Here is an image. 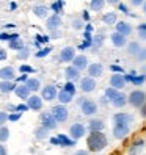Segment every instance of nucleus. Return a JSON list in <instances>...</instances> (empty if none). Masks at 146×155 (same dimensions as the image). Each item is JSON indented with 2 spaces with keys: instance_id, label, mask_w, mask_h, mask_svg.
<instances>
[{
  "instance_id": "1",
  "label": "nucleus",
  "mask_w": 146,
  "mask_h": 155,
  "mask_svg": "<svg viewBox=\"0 0 146 155\" xmlns=\"http://www.w3.org/2000/svg\"><path fill=\"white\" fill-rule=\"evenodd\" d=\"M107 136L102 132H90V135L87 136V144H88V149L94 153L102 152L107 147Z\"/></svg>"
},
{
  "instance_id": "2",
  "label": "nucleus",
  "mask_w": 146,
  "mask_h": 155,
  "mask_svg": "<svg viewBox=\"0 0 146 155\" xmlns=\"http://www.w3.org/2000/svg\"><path fill=\"white\" fill-rule=\"evenodd\" d=\"M49 141H50V144L58 146V147H74L76 146V141L65 133H58L55 136H50Z\"/></svg>"
},
{
  "instance_id": "3",
  "label": "nucleus",
  "mask_w": 146,
  "mask_h": 155,
  "mask_svg": "<svg viewBox=\"0 0 146 155\" xmlns=\"http://www.w3.org/2000/svg\"><path fill=\"white\" fill-rule=\"evenodd\" d=\"M146 102V93L141 89H134L132 93L127 96V104L134 108H140Z\"/></svg>"
},
{
  "instance_id": "4",
  "label": "nucleus",
  "mask_w": 146,
  "mask_h": 155,
  "mask_svg": "<svg viewBox=\"0 0 146 155\" xmlns=\"http://www.w3.org/2000/svg\"><path fill=\"white\" fill-rule=\"evenodd\" d=\"M50 114L53 116V119L57 121V124L60 122H66L68 121V116H69V111H68V108L65 105H53L50 108Z\"/></svg>"
},
{
  "instance_id": "5",
  "label": "nucleus",
  "mask_w": 146,
  "mask_h": 155,
  "mask_svg": "<svg viewBox=\"0 0 146 155\" xmlns=\"http://www.w3.org/2000/svg\"><path fill=\"white\" fill-rule=\"evenodd\" d=\"M39 124H41V127H44L46 130H55L57 129V121L53 119V116L50 114V111H44V113H41V116H39Z\"/></svg>"
},
{
  "instance_id": "6",
  "label": "nucleus",
  "mask_w": 146,
  "mask_h": 155,
  "mask_svg": "<svg viewBox=\"0 0 146 155\" xmlns=\"http://www.w3.org/2000/svg\"><path fill=\"white\" fill-rule=\"evenodd\" d=\"M80 111L85 116H93L97 113V104L91 99H83L80 102Z\"/></svg>"
},
{
  "instance_id": "7",
  "label": "nucleus",
  "mask_w": 146,
  "mask_h": 155,
  "mask_svg": "<svg viewBox=\"0 0 146 155\" xmlns=\"http://www.w3.org/2000/svg\"><path fill=\"white\" fill-rule=\"evenodd\" d=\"M87 135V127L83 124H80V122H74L71 127H69V136L74 141L80 140V138H83V136Z\"/></svg>"
},
{
  "instance_id": "8",
  "label": "nucleus",
  "mask_w": 146,
  "mask_h": 155,
  "mask_svg": "<svg viewBox=\"0 0 146 155\" xmlns=\"http://www.w3.org/2000/svg\"><path fill=\"white\" fill-rule=\"evenodd\" d=\"M57 94H58V91H57V86H53V85H46L42 86L41 89V99H42V102L46 100V102H52V100H55L57 99Z\"/></svg>"
},
{
  "instance_id": "9",
  "label": "nucleus",
  "mask_w": 146,
  "mask_h": 155,
  "mask_svg": "<svg viewBox=\"0 0 146 155\" xmlns=\"http://www.w3.org/2000/svg\"><path fill=\"white\" fill-rule=\"evenodd\" d=\"M131 132V127L129 124H124V122H115L113 125V136L116 140H124Z\"/></svg>"
},
{
  "instance_id": "10",
  "label": "nucleus",
  "mask_w": 146,
  "mask_h": 155,
  "mask_svg": "<svg viewBox=\"0 0 146 155\" xmlns=\"http://www.w3.org/2000/svg\"><path fill=\"white\" fill-rule=\"evenodd\" d=\"M124 80H126V83H132L134 86H141L146 81V75L144 74H137L135 71H132L129 74H124Z\"/></svg>"
},
{
  "instance_id": "11",
  "label": "nucleus",
  "mask_w": 146,
  "mask_h": 155,
  "mask_svg": "<svg viewBox=\"0 0 146 155\" xmlns=\"http://www.w3.org/2000/svg\"><path fill=\"white\" fill-rule=\"evenodd\" d=\"M42 99L36 94H30V97L25 100V105L29 107V110L32 111H41L42 110Z\"/></svg>"
},
{
  "instance_id": "12",
  "label": "nucleus",
  "mask_w": 146,
  "mask_h": 155,
  "mask_svg": "<svg viewBox=\"0 0 146 155\" xmlns=\"http://www.w3.org/2000/svg\"><path fill=\"white\" fill-rule=\"evenodd\" d=\"M76 58V49L74 47H63L60 55H58V60L60 63H72V60Z\"/></svg>"
},
{
  "instance_id": "13",
  "label": "nucleus",
  "mask_w": 146,
  "mask_h": 155,
  "mask_svg": "<svg viewBox=\"0 0 146 155\" xmlns=\"http://www.w3.org/2000/svg\"><path fill=\"white\" fill-rule=\"evenodd\" d=\"M79 88L82 89V93H91V91L96 89V80L87 75V77H83V78H80Z\"/></svg>"
},
{
  "instance_id": "14",
  "label": "nucleus",
  "mask_w": 146,
  "mask_h": 155,
  "mask_svg": "<svg viewBox=\"0 0 146 155\" xmlns=\"http://www.w3.org/2000/svg\"><path fill=\"white\" fill-rule=\"evenodd\" d=\"M126 80H124V74H113L110 77V88L116 89V91H121L126 86Z\"/></svg>"
},
{
  "instance_id": "15",
  "label": "nucleus",
  "mask_w": 146,
  "mask_h": 155,
  "mask_svg": "<svg viewBox=\"0 0 146 155\" xmlns=\"http://www.w3.org/2000/svg\"><path fill=\"white\" fill-rule=\"evenodd\" d=\"M115 33H118V35L124 36V38H127V36L132 33V27H131V24H127L126 21L116 22L115 24Z\"/></svg>"
},
{
  "instance_id": "16",
  "label": "nucleus",
  "mask_w": 146,
  "mask_h": 155,
  "mask_svg": "<svg viewBox=\"0 0 146 155\" xmlns=\"http://www.w3.org/2000/svg\"><path fill=\"white\" fill-rule=\"evenodd\" d=\"M16 78V71L13 66H5L0 69V80L2 81H14Z\"/></svg>"
},
{
  "instance_id": "17",
  "label": "nucleus",
  "mask_w": 146,
  "mask_h": 155,
  "mask_svg": "<svg viewBox=\"0 0 146 155\" xmlns=\"http://www.w3.org/2000/svg\"><path fill=\"white\" fill-rule=\"evenodd\" d=\"M87 71H88V77L97 78V77H101L104 74V66L101 64V63H93V64H88Z\"/></svg>"
},
{
  "instance_id": "18",
  "label": "nucleus",
  "mask_w": 146,
  "mask_h": 155,
  "mask_svg": "<svg viewBox=\"0 0 146 155\" xmlns=\"http://www.w3.org/2000/svg\"><path fill=\"white\" fill-rule=\"evenodd\" d=\"M46 27H47L50 31L58 30L60 27H61V16H55V14L49 16L47 19H46Z\"/></svg>"
},
{
  "instance_id": "19",
  "label": "nucleus",
  "mask_w": 146,
  "mask_h": 155,
  "mask_svg": "<svg viewBox=\"0 0 146 155\" xmlns=\"http://www.w3.org/2000/svg\"><path fill=\"white\" fill-rule=\"evenodd\" d=\"M71 66L76 68L79 72L83 71V69L88 68V58H87L85 55H76V58L72 60V63H71Z\"/></svg>"
},
{
  "instance_id": "20",
  "label": "nucleus",
  "mask_w": 146,
  "mask_h": 155,
  "mask_svg": "<svg viewBox=\"0 0 146 155\" xmlns=\"http://www.w3.org/2000/svg\"><path fill=\"white\" fill-rule=\"evenodd\" d=\"M110 104H112L115 108H123V107L127 104V96L123 94L121 91H118V93L113 96V99L110 100Z\"/></svg>"
},
{
  "instance_id": "21",
  "label": "nucleus",
  "mask_w": 146,
  "mask_h": 155,
  "mask_svg": "<svg viewBox=\"0 0 146 155\" xmlns=\"http://www.w3.org/2000/svg\"><path fill=\"white\" fill-rule=\"evenodd\" d=\"M65 77H66V81H72V83H74L76 80H80V72L76 68L68 66L65 69Z\"/></svg>"
},
{
  "instance_id": "22",
  "label": "nucleus",
  "mask_w": 146,
  "mask_h": 155,
  "mask_svg": "<svg viewBox=\"0 0 146 155\" xmlns=\"http://www.w3.org/2000/svg\"><path fill=\"white\" fill-rule=\"evenodd\" d=\"M110 41H112V44L115 45V47H118V49H121V47H124V45H127V38H124V36L118 35L115 31L110 35Z\"/></svg>"
},
{
  "instance_id": "23",
  "label": "nucleus",
  "mask_w": 146,
  "mask_h": 155,
  "mask_svg": "<svg viewBox=\"0 0 146 155\" xmlns=\"http://www.w3.org/2000/svg\"><path fill=\"white\" fill-rule=\"evenodd\" d=\"M24 85L27 86V89H29V91H30V94H32V93H36V91L41 88V81H39V78L29 77V80H27Z\"/></svg>"
},
{
  "instance_id": "24",
  "label": "nucleus",
  "mask_w": 146,
  "mask_h": 155,
  "mask_svg": "<svg viewBox=\"0 0 146 155\" xmlns=\"http://www.w3.org/2000/svg\"><path fill=\"white\" fill-rule=\"evenodd\" d=\"M33 14L39 19H47L49 17V8L46 5H36L33 6Z\"/></svg>"
},
{
  "instance_id": "25",
  "label": "nucleus",
  "mask_w": 146,
  "mask_h": 155,
  "mask_svg": "<svg viewBox=\"0 0 146 155\" xmlns=\"http://www.w3.org/2000/svg\"><path fill=\"white\" fill-rule=\"evenodd\" d=\"M13 93H14L17 97H19L21 100H27V99L30 97V91L27 89L25 85H16V88H14Z\"/></svg>"
},
{
  "instance_id": "26",
  "label": "nucleus",
  "mask_w": 146,
  "mask_h": 155,
  "mask_svg": "<svg viewBox=\"0 0 146 155\" xmlns=\"http://www.w3.org/2000/svg\"><path fill=\"white\" fill-rule=\"evenodd\" d=\"M113 121H115V122L131 124V122L134 121V116H132V114H129V113H124V111H121V113H116V114L113 116Z\"/></svg>"
},
{
  "instance_id": "27",
  "label": "nucleus",
  "mask_w": 146,
  "mask_h": 155,
  "mask_svg": "<svg viewBox=\"0 0 146 155\" xmlns=\"http://www.w3.org/2000/svg\"><path fill=\"white\" fill-rule=\"evenodd\" d=\"M104 127H105V124L101 119H91L88 122V130L90 132H102Z\"/></svg>"
},
{
  "instance_id": "28",
  "label": "nucleus",
  "mask_w": 146,
  "mask_h": 155,
  "mask_svg": "<svg viewBox=\"0 0 146 155\" xmlns=\"http://www.w3.org/2000/svg\"><path fill=\"white\" fill-rule=\"evenodd\" d=\"M57 99H58V102L60 105H66V104H71L72 102V99H74V96H71L69 93H66V91H58V94H57Z\"/></svg>"
},
{
  "instance_id": "29",
  "label": "nucleus",
  "mask_w": 146,
  "mask_h": 155,
  "mask_svg": "<svg viewBox=\"0 0 146 155\" xmlns=\"http://www.w3.org/2000/svg\"><path fill=\"white\" fill-rule=\"evenodd\" d=\"M14 88H16L14 81H0V93H3V94L13 93Z\"/></svg>"
},
{
  "instance_id": "30",
  "label": "nucleus",
  "mask_w": 146,
  "mask_h": 155,
  "mask_svg": "<svg viewBox=\"0 0 146 155\" xmlns=\"http://www.w3.org/2000/svg\"><path fill=\"white\" fill-rule=\"evenodd\" d=\"M49 39L50 38H49L47 35H36V38H35V47L39 50L41 47H44V45L49 42Z\"/></svg>"
},
{
  "instance_id": "31",
  "label": "nucleus",
  "mask_w": 146,
  "mask_h": 155,
  "mask_svg": "<svg viewBox=\"0 0 146 155\" xmlns=\"http://www.w3.org/2000/svg\"><path fill=\"white\" fill-rule=\"evenodd\" d=\"M16 39H21V35L19 33H6V31L0 33V41L11 42V41H16Z\"/></svg>"
},
{
  "instance_id": "32",
  "label": "nucleus",
  "mask_w": 146,
  "mask_h": 155,
  "mask_svg": "<svg viewBox=\"0 0 146 155\" xmlns=\"http://www.w3.org/2000/svg\"><path fill=\"white\" fill-rule=\"evenodd\" d=\"M140 49H141V45L137 42V41H132V42H127V53L129 55H134V57H137V53L140 52Z\"/></svg>"
},
{
  "instance_id": "33",
  "label": "nucleus",
  "mask_w": 146,
  "mask_h": 155,
  "mask_svg": "<svg viewBox=\"0 0 146 155\" xmlns=\"http://www.w3.org/2000/svg\"><path fill=\"white\" fill-rule=\"evenodd\" d=\"M49 8H50V11H53L55 16H60L63 13V8H65V2H61V0L60 2H52Z\"/></svg>"
},
{
  "instance_id": "34",
  "label": "nucleus",
  "mask_w": 146,
  "mask_h": 155,
  "mask_svg": "<svg viewBox=\"0 0 146 155\" xmlns=\"http://www.w3.org/2000/svg\"><path fill=\"white\" fill-rule=\"evenodd\" d=\"M35 138L38 140V141H42V140H46V138H49V130H46L44 127H38V129L35 130Z\"/></svg>"
},
{
  "instance_id": "35",
  "label": "nucleus",
  "mask_w": 146,
  "mask_h": 155,
  "mask_svg": "<svg viewBox=\"0 0 146 155\" xmlns=\"http://www.w3.org/2000/svg\"><path fill=\"white\" fill-rule=\"evenodd\" d=\"M8 140H10V129L6 125L0 127V144H5Z\"/></svg>"
},
{
  "instance_id": "36",
  "label": "nucleus",
  "mask_w": 146,
  "mask_h": 155,
  "mask_svg": "<svg viewBox=\"0 0 146 155\" xmlns=\"http://www.w3.org/2000/svg\"><path fill=\"white\" fill-rule=\"evenodd\" d=\"M8 47H10L11 50H14V52H19V50H22L25 47V44H24L22 39H16V41L8 42Z\"/></svg>"
},
{
  "instance_id": "37",
  "label": "nucleus",
  "mask_w": 146,
  "mask_h": 155,
  "mask_svg": "<svg viewBox=\"0 0 146 155\" xmlns=\"http://www.w3.org/2000/svg\"><path fill=\"white\" fill-rule=\"evenodd\" d=\"M102 24H105V25H113V24H116V14H115V13H105V14L102 16Z\"/></svg>"
},
{
  "instance_id": "38",
  "label": "nucleus",
  "mask_w": 146,
  "mask_h": 155,
  "mask_svg": "<svg viewBox=\"0 0 146 155\" xmlns=\"http://www.w3.org/2000/svg\"><path fill=\"white\" fill-rule=\"evenodd\" d=\"M104 5H105L104 0H91L90 2V10L91 11H101L104 8Z\"/></svg>"
},
{
  "instance_id": "39",
  "label": "nucleus",
  "mask_w": 146,
  "mask_h": 155,
  "mask_svg": "<svg viewBox=\"0 0 146 155\" xmlns=\"http://www.w3.org/2000/svg\"><path fill=\"white\" fill-rule=\"evenodd\" d=\"M102 44H104V35H97L93 38V41H91V47L94 50H97V49H101Z\"/></svg>"
},
{
  "instance_id": "40",
  "label": "nucleus",
  "mask_w": 146,
  "mask_h": 155,
  "mask_svg": "<svg viewBox=\"0 0 146 155\" xmlns=\"http://www.w3.org/2000/svg\"><path fill=\"white\" fill-rule=\"evenodd\" d=\"M50 52H52V47H50V45H44V47H41L39 50H36L35 57H36V58H44V57H47Z\"/></svg>"
},
{
  "instance_id": "41",
  "label": "nucleus",
  "mask_w": 146,
  "mask_h": 155,
  "mask_svg": "<svg viewBox=\"0 0 146 155\" xmlns=\"http://www.w3.org/2000/svg\"><path fill=\"white\" fill-rule=\"evenodd\" d=\"M63 91H66V93H69L71 96H76V91H77V86H76V83H72V81H66L65 85H63V88H61Z\"/></svg>"
},
{
  "instance_id": "42",
  "label": "nucleus",
  "mask_w": 146,
  "mask_h": 155,
  "mask_svg": "<svg viewBox=\"0 0 146 155\" xmlns=\"http://www.w3.org/2000/svg\"><path fill=\"white\" fill-rule=\"evenodd\" d=\"M19 72H21V74L29 75V74H35L36 69H35L33 66H30V64H21V66H19Z\"/></svg>"
},
{
  "instance_id": "43",
  "label": "nucleus",
  "mask_w": 146,
  "mask_h": 155,
  "mask_svg": "<svg viewBox=\"0 0 146 155\" xmlns=\"http://www.w3.org/2000/svg\"><path fill=\"white\" fill-rule=\"evenodd\" d=\"M137 33H138V38L146 41V24H140L137 27Z\"/></svg>"
},
{
  "instance_id": "44",
  "label": "nucleus",
  "mask_w": 146,
  "mask_h": 155,
  "mask_svg": "<svg viewBox=\"0 0 146 155\" xmlns=\"http://www.w3.org/2000/svg\"><path fill=\"white\" fill-rule=\"evenodd\" d=\"M29 57H30V49L29 47H24L22 50L17 52V58H19V60H27Z\"/></svg>"
},
{
  "instance_id": "45",
  "label": "nucleus",
  "mask_w": 146,
  "mask_h": 155,
  "mask_svg": "<svg viewBox=\"0 0 146 155\" xmlns=\"http://www.w3.org/2000/svg\"><path fill=\"white\" fill-rule=\"evenodd\" d=\"M83 25H85V22L82 21V19H74V21L71 22V27H72L74 30H80V28H83Z\"/></svg>"
},
{
  "instance_id": "46",
  "label": "nucleus",
  "mask_w": 146,
  "mask_h": 155,
  "mask_svg": "<svg viewBox=\"0 0 146 155\" xmlns=\"http://www.w3.org/2000/svg\"><path fill=\"white\" fill-rule=\"evenodd\" d=\"M21 117H22L21 113H10L8 114V121L10 122H17V121H21Z\"/></svg>"
},
{
  "instance_id": "47",
  "label": "nucleus",
  "mask_w": 146,
  "mask_h": 155,
  "mask_svg": "<svg viewBox=\"0 0 146 155\" xmlns=\"http://www.w3.org/2000/svg\"><path fill=\"white\" fill-rule=\"evenodd\" d=\"M27 80H29V75H25V74H21L19 77H16V78H14V83H16V85H24Z\"/></svg>"
},
{
  "instance_id": "48",
  "label": "nucleus",
  "mask_w": 146,
  "mask_h": 155,
  "mask_svg": "<svg viewBox=\"0 0 146 155\" xmlns=\"http://www.w3.org/2000/svg\"><path fill=\"white\" fill-rule=\"evenodd\" d=\"M138 61H146V47H141L140 52L137 53V57H135Z\"/></svg>"
},
{
  "instance_id": "49",
  "label": "nucleus",
  "mask_w": 146,
  "mask_h": 155,
  "mask_svg": "<svg viewBox=\"0 0 146 155\" xmlns=\"http://www.w3.org/2000/svg\"><path fill=\"white\" fill-rule=\"evenodd\" d=\"M25 111H29V107H27L25 104H17L16 105V113H25Z\"/></svg>"
},
{
  "instance_id": "50",
  "label": "nucleus",
  "mask_w": 146,
  "mask_h": 155,
  "mask_svg": "<svg viewBox=\"0 0 146 155\" xmlns=\"http://www.w3.org/2000/svg\"><path fill=\"white\" fill-rule=\"evenodd\" d=\"M8 122V113L6 111H0V127L5 125Z\"/></svg>"
},
{
  "instance_id": "51",
  "label": "nucleus",
  "mask_w": 146,
  "mask_h": 155,
  "mask_svg": "<svg viewBox=\"0 0 146 155\" xmlns=\"http://www.w3.org/2000/svg\"><path fill=\"white\" fill-rule=\"evenodd\" d=\"M110 69L115 72V74H124V69H123L121 66H118V64H112Z\"/></svg>"
},
{
  "instance_id": "52",
  "label": "nucleus",
  "mask_w": 146,
  "mask_h": 155,
  "mask_svg": "<svg viewBox=\"0 0 146 155\" xmlns=\"http://www.w3.org/2000/svg\"><path fill=\"white\" fill-rule=\"evenodd\" d=\"M88 47H91V42H88V41H83L82 44H79V50H85V49H88Z\"/></svg>"
},
{
  "instance_id": "53",
  "label": "nucleus",
  "mask_w": 146,
  "mask_h": 155,
  "mask_svg": "<svg viewBox=\"0 0 146 155\" xmlns=\"http://www.w3.org/2000/svg\"><path fill=\"white\" fill-rule=\"evenodd\" d=\"M118 8H120V11H123L124 14H131V13H129V10H127V6H126L124 3H121V2L118 3Z\"/></svg>"
},
{
  "instance_id": "54",
  "label": "nucleus",
  "mask_w": 146,
  "mask_h": 155,
  "mask_svg": "<svg viewBox=\"0 0 146 155\" xmlns=\"http://www.w3.org/2000/svg\"><path fill=\"white\" fill-rule=\"evenodd\" d=\"M140 116L141 117H146V102L140 107Z\"/></svg>"
},
{
  "instance_id": "55",
  "label": "nucleus",
  "mask_w": 146,
  "mask_h": 155,
  "mask_svg": "<svg viewBox=\"0 0 146 155\" xmlns=\"http://www.w3.org/2000/svg\"><path fill=\"white\" fill-rule=\"evenodd\" d=\"M6 60V50L0 47V61H5Z\"/></svg>"
},
{
  "instance_id": "56",
  "label": "nucleus",
  "mask_w": 146,
  "mask_h": 155,
  "mask_svg": "<svg viewBox=\"0 0 146 155\" xmlns=\"http://www.w3.org/2000/svg\"><path fill=\"white\" fill-rule=\"evenodd\" d=\"M0 155H8V149L5 147V144H0Z\"/></svg>"
},
{
  "instance_id": "57",
  "label": "nucleus",
  "mask_w": 146,
  "mask_h": 155,
  "mask_svg": "<svg viewBox=\"0 0 146 155\" xmlns=\"http://www.w3.org/2000/svg\"><path fill=\"white\" fill-rule=\"evenodd\" d=\"M49 38H53V39H58V38H60V31H58V30H55V31H52V35L49 36Z\"/></svg>"
},
{
  "instance_id": "58",
  "label": "nucleus",
  "mask_w": 146,
  "mask_h": 155,
  "mask_svg": "<svg viewBox=\"0 0 146 155\" xmlns=\"http://www.w3.org/2000/svg\"><path fill=\"white\" fill-rule=\"evenodd\" d=\"M88 19H90V13H88V11H85V13H82V21L85 22V21H88Z\"/></svg>"
},
{
  "instance_id": "59",
  "label": "nucleus",
  "mask_w": 146,
  "mask_h": 155,
  "mask_svg": "<svg viewBox=\"0 0 146 155\" xmlns=\"http://www.w3.org/2000/svg\"><path fill=\"white\" fill-rule=\"evenodd\" d=\"M131 5H132V6H141V5H143V2H140V0H132Z\"/></svg>"
},
{
  "instance_id": "60",
  "label": "nucleus",
  "mask_w": 146,
  "mask_h": 155,
  "mask_svg": "<svg viewBox=\"0 0 146 155\" xmlns=\"http://www.w3.org/2000/svg\"><path fill=\"white\" fill-rule=\"evenodd\" d=\"M10 10H11V11L17 10V3H16V2H10Z\"/></svg>"
},
{
  "instance_id": "61",
  "label": "nucleus",
  "mask_w": 146,
  "mask_h": 155,
  "mask_svg": "<svg viewBox=\"0 0 146 155\" xmlns=\"http://www.w3.org/2000/svg\"><path fill=\"white\" fill-rule=\"evenodd\" d=\"M74 155H88V152L87 150H77Z\"/></svg>"
},
{
  "instance_id": "62",
  "label": "nucleus",
  "mask_w": 146,
  "mask_h": 155,
  "mask_svg": "<svg viewBox=\"0 0 146 155\" xmlns=\"http://www.w3.org/2000/svg\"><path fill=\"white\" fill-rule=\"evenodd\" d=\"M141 10H143V13L146 14V2H143V5H141Z\"/></svg>"
},
{
  "instance_id": "63",
  "label": "nucleus",
  "mask_w": 146,
  "mask_h": 155,
  "mask_svg": "<svg viewBox=\"0 0 146 155\" xmlns=\"http://www.w3.org/2000/svg\"><path fill=\"white\" fill-rule=\"evenodd\" d=\"M5 28H14V24H8V25H5Z\"/></svg>"
},
{
  "instance_id": "64",
  "label": "nucleus",
  "mask_w": 146,
  "mask_h": 155,
  "mask_svg": "<svg viewBox=\"0 0 146 155\" xmlns=\"http://www.w3.org/2000/svg\"><path fill=\"white\" fill-rule=\"evenodd\" d=\"M143 74H144V75H146V64H144V66H143Z\"/></svg>"
}]
</instances>
